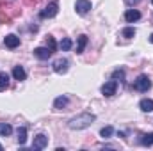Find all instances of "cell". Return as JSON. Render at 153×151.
Wrapping results in <instances>:
<instances>
[{
  "instance_id": "cell-1",
  "label": "cell",
  "mask_w": 153,
  "mask_h": 151,
  "mask_svg": "<svg viewBox=\"0 0 153 151\" xmlns=\"http://www.w3.org/2000/svg\"><path fill=\"white\" fill-rule=\"evenodd\" d=\"M94 114H89V112H84V114H78L75 115L73 119H70L68 126L71 130H84V128H89L93 123H94Z\"/></svg>"
},
{
  "instance_id": "cell-2",
  "label": "cell",
  "mask_w": 153,
  "mask_h": 151,
  "mask_svg": "<svg viewBox=\"0 0 153 151\" xmlns=\"http://www.w3.org/2000/svg\"><path fill=\"white\" fill-rule=\"evenodd\" d=\"M134 89L139 93H146L152 89V80L148 78V75H139L134 80Z\"/></svg>"
},
{
  "instance_id": "cell-3",
  "label": "cell",
  "mask_w": 153,
  "mask_h": 151,
  "mask_svg": "<svg viewBox=\"0 0 153 151\" xmlns=\"http://www.w3.org/2000/svg\"><path fill=\"white\" fill-rule=\"evenodd\" d=\"M57 13H59V2H57V0H52V2L41 11L39 16H41V18H53Z\"/></svg>"
},
{
  "instance_id": "cell-4",
  "label": "cell",
  "mask_w": 153,
  "mask_h": 151,
  "mask_svg": "<svg viewBox=\"0 0 153 151\" xmlns=\"http://www.w3.org/2000/svg\"><path fill=\"white\" fill-rule=\"evenodd\" d=\"M116 89H117V82L116 80H109V82H105L102 85V94L107 96V98H111V96L116 94Z\"/></svg>"
},
{
  "instance_id": "cell-5",
  "label": "cell",
  "mask_w": 153,
  "mask_h": 151,
  "mask_svg": "<svg viewBox=\"0 0 153 151\" xmlns=\"http://www.w3.org/2000/svg\"><path fill=\"white\" fill-rule=\"evenodd\" d=\"M75 11H76V14H80V16L87 14V13L91 11V2H89V0H76L75 2Z\"/></svg>"
},
{
  "instance_id": "cell-6",
  "label": "cell",
  "mask_w": 153,
  "mask_h": 151,
  "mask_svg": "<svg viewBox=\"0 0 153 151\" xmlns=\"http://www.w3.org/2000/svg\"><path fill=\"white\" fill-rule=\"evenodd\" d=\"M68 66H70V61L68 59H57L53 62V71L59 73V75H62V73L68 71Z\"/></svg>"
},
{
  "instance_id": "cell-7",
  "label": "cell",
  "mask_w": 153,
  "mask_h": 151,
  "mask_svg": "<svg viewBox=\"0 0 153 151\" xmlns=\"http://www.w3.org/2000/svg\"><path fill=\"white\" fill-rule=\"evenodd\" d=\"M46 144H48V137H46V135H43V133H39V135L34 137L32 150H45V148H46Z\"/></svg>"
},
{
  "instance_id": "cell-8",
  "label": "cell",
  "mask_w": 153,
  "mask_h": 151,
  "mask_svg": "<svg viewBox=\"0 0 153 151\" xmlns=\"http://www.w3.org/2000/svg\"><path fill=\"white\" fill-rule=\"evenodd\" d=\"M125 20H126L128 23H135V21L141 20V13H139L137 9H128V11L125 13Z\"/></svg>"
},
{
  "instance_id": "cell-9",
  "label": "cell",
  "mask_w": 153,
  "mask_h": 151,
  "mask_svg": "<svg viewBox=\"0 0 153 151\" xmlns=\"http://www.w3.org/2000/svg\"><path fill=\"white\" fill-rule=\"evenodd\" d=\"M34 55L38 57L39 61H46V59H50V55H52V52H50V48L46 46H39V48H36L34 50Z\"/></svg>"
},
{
  "instance_id": "cell-10",
  "label": "cell",
  "mask_w": 153,
  "mask_h": 151,
  "mask_svg": "<svg viewBox=\"0 0 153 151\" xmlns=\"http://www.w3.org/2000/svg\"><path fill=\"white\" fill-rule=\"evenodd\" d=\"M4 44L7 46V48H16V46H20V38L18 36H14V34H9V36H5L4 38Z\"/></svg>"
},
{
  "instance_id": "cell-11",
  "label": "cell",
  "mask_w": 153,
  "mask_h": 151,
  "mask_svg": "<svg viewBox=\"0 0 153 151\" xmlns=\"http://www.w3.org/2000/svg\"><path fill=\"white\" fill-rule=\"evenodd\" d=\"M68 96H59V98H55V101H53V109H57V110H62V109H66L68 107Z\"/></svg>"
},
{
  "instance_id": "cell-12",
  "label": "cell",
  "mask_w": 153,
  "mask_h": 151,
  "mask_svg": "<svg viewBox=\"0 0 153 151\" xmlns=\"http://www.w3.org/2000/svg\"><path fill=\"white\" fill-rule=\"evenodd\" d=\"M139 109H141L143 112H153V100H150V98L141 100V101H139Z\"/></svg>"
},
{
  "instance_id": "cell-13",
  "label": "cell",
  "mask_w": 153,
  "mask_h": 151,
  "mask_svg": "<svg viewBox=\"0 0 153 151\" xmlns=\"http://www.w3.org/2000/svg\"><path fill=\"white\" fill-rule=\"evenodd\" d=\"M13 76H14V80L22 82V80L27 78V73H25V70H23L22 66H14V70H13Z\"/></svg>"
},
{
  "instance_id": "cell-14",
  "label": "cell",
  "mask_w": 153,
  "mask_h": 151,
  "mask_svg": "<svg viewBox=\"0 0 153 151\" xmlns=\"http://www.w3.org/2000/svg\"><path fill=\"white\" fill-rule=\"evenodd\" d=\"M85 44H87V36H85V34L78 36V41H76V53H82L84 48H85Z\"/></svg>"
},
{
  "instance_id": "cell-15",
  "label": "cell",
  "mask_w": 153,
  "mask_h": 151,
  "mask_svg": "<svg viewBox=\"0 0 153 151\" xmlns=\"http://www.w3.org/2000/svg\"><path fill=\"white\" fill-rule=\"evenodd\" d=\"M16 133H18V142H20V146H23V144L27 142V128H25V126H20Z\"/></svg>"
},
{
  "instance_id": "cell-16",
  "label": "cell",
  "mask_w": 153,
  "mask_h": 151,
  "mask_svg": "<svg viewBox=\"0 0 153 151\" xmlns=\"http://www.w3.org/2000/svg\"><path fill=\"white\" fill-rule=\"evenodd\" d=\"M13 133V126L7 123H0V137H9Z\"/></svg>"
},
{
  "instance_id": "cell-17",
  "label": "cell",
  "mask_w": 153,
  "mask_h": 151,
  "mask_svg": "<svg viewBox=\"0 0 153 151\" xmlns=\"http://www.w3.org/2000/svg\"><path fill=\"white\" fill-rule=\"evenodd\" d=\"M7 87H9V75L5 71H2L0 73V91H5Z\"/></svg>"
},
{
  "instance_id": "cell-18",
  "label": "cell",
  "mask_w": 153,
  "mask_h": 151,
  "mask_svg": "<svg viewBox=\"0 0 153 151\" xmlns=\"http://www.w3.org/2000/svg\"><path fill=\"white\" fill-rule=\"evenodd\" d=\"M141 144H143V146H153V132L152 133H144V135H143Z\"/></svg>"
},
{
  "instance_id": "cell-19",
  "label": "cell",
  "mask_w": 153,
  "mask_h": 151,
  "mask_svg": "<svg viewBox=\"0 0 153 151\" xmlns=\"http://www.w3.org/2000/svg\"><path fill=\"white\" fill-rule=\"evenodd\" d=\"M121 36H123V38H126V39L134 38V36H135V29H134V27H126V29H123V30H121Z\"/></svg>"
},
{
  "instance_id": "cell-20",
  "label": "cell",
  "mask_w": 153,
  "mask_h": 151,
  "mask_svg": "<svg viewBox=\"0 0 153 151\" xmlns=\"http://www.w3.org/2000/svg\"><path fill=\"white\" fill-rule=\"evenodd\" d=\"M112 133H114V128H112V126H105V128L100 130V135H102L103 139H109Z\"/></svg>"
},
{
  "instance_id": "cell-21",
  "label": "cell",
  "mask_w": 153,
  "mask_h": 151,
  "mask_svg": "<svg viewBox=\"0 0 153 151\" xmlns=\"http://www.w3.org/2000/svg\"><path fill=\"white\" fill-rule=\"evenodd\" d=\"M59 46H61V50H62V52H68V50L71 48V39L64 38L62 41H61V44H59Z\"/></svg>"
},
{
  "instance_id": "cell-22",
  "label": "cell",
  "mask_w": 153,
  "mask_h": 151,
  "mask_svg": "<svg viewBox=\"0 0 153 151\" xmlns=\"http://www.w3.org/2000/svg\"><path fill=\"white\" fill-rule=\"evenodd\" d=\"M46 46L50 48V52H52V53L57 50V43H55V39L52 38V36H48V38H46Z\"/></svg>"
},
{
  "instance_id": "cell-23",
  "label": "cell",
  "mask_w": 153,
  "mask_h": 151,
  "mask_svg": "<svg viewBox=\"0 0 153 151\" xmlns=\"http://www.w3.org/2000/svg\"><path fill=\"white\" fill-rule=\"evenodd\" d=\"M112 78H119V80H123V78H125V71H123V70H116L114 73H112Z\"/></svg>"
},
{
  "instance_id": "cell-24",
  "label": "cell",
  "mask_w": 153,
  "mask_h": 151,
  "mask_svg": "<svg viewBox=\"0 0 153 151\" xmlns=\"http://www.w3.org/2000/svg\"><path fill=\"white\" fill-rule=\"evenodd\" d=\"M139 2H141V0H125V4H126V5H130V7H132V5H137Z\"/></svg>"
},
{
  "instance_id": "cell-25",
  "label": "cell",
  "mask_w": 153,
  "mask_h": 151,
  "mask_svg": "<svg viewBox=\"0 0 153 151\" xmlns=\"http://www.w3.org/2000/svg\"><path fill=\"white\" fill-rule=\"evenodd\" d=\"M150 43H153V34H152V36H150Z\"/></svg>"
},
{
  "instance_id": "cell-26",
  "label": "cell",
  "mask_w": 153,
  "mask_h": 151,
  "mask_svg": "<svg viewBox=\"0 0 153 151\" xmlns=\"http://www.w3.org/2000/svg\"><path fill=\"white\" fill-rule=\"evenodd\" d=\"M2 150H4V148H2V144H0V151H2Z\"/></svg>"
},
{
  "instance_id": "cell-27",
  "label": "cell",
  "mask_w": 153,
  "mask_h": 151,
  "mask_svg": "<svg viewBox=\"0 0 153 151\" xmlns=\"http://www.w3.org/2000/svg\"><path fill=\"white\" fill-rule=\"evenodd\" d=\"M152 4H153V0H152Z\"/></svg>"
}]
</instances>
